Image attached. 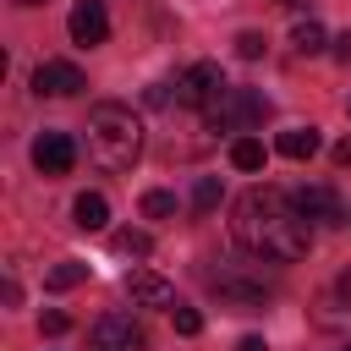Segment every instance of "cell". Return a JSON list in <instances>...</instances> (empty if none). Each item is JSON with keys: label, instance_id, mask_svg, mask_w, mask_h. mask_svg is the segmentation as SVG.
I'll return each instance as SVG.
<instances>
[{"label": "cell", "instance_id": "cell-1", "mask_svg": "<svg viewBox=\"0 0 351 351\" xmlns=\"http://www.w3.org/2000/svg\"><path fill=\"white\" fill-rule=\"evenodd\" d=\"M230 230H236V241H241L258 263H302L307 247H313L307 214H302L296 197L280 192V186H252V192H241L236 208H230Z\"/></svg>", "mask_w": 351, "mask_h": 351}, {"label": "cell", "instance_id": "cell-2", "mask_svg": "<svg viewBox=\"0 0 351 351\" xmlns=\"http://www.w3.org/2000/svg\"><path fill=\"white\" fill-rule=\"evenodd\" d=\"M88 154H93V165L110 170V176L132 170L137 154H143V126H137V115H132L126 104H93V110H88Z\"/></svg>", "mask_w": 351, "mask_h": 351}, {"label": "cell", "instance_id": "cell-3", "mask_svg": "<svg viewBox=\"0 0 351 351\" xmlns=\"http://www.w3.org/2000/svg\"><path fill=\"white\" fill-rule=\"evenodd\" d=\"M203 115H208V126H214V132H252V126H263V121H269V99H263V93H252V88H225Z\"/></svg>", "mask_w": 351, "mask_h": 351}, {"label": "cell", "instance_id": "cell-4", "mask_svg": "<svg viewBox=\"0 0 351 351\" xmlns=\"http://www.w3.org/2000/svg\"><path fill=\"white\" fill-rule=\"evenodd\" d=\"M88 351H148V335L132 313H104L88 329Z\"/></svg>", "mask_w": 351, "mask_h": 351}, {"label": "cell", "instance_id": "cell-5", "mask_svg": "<svg viewBox=\"0 0 351 351\" xmlns=\"http://www.w3.org/2000/svg\"><path fill=\"white\" fill-rule=\"evenodd\" d=\"M230 82H225V71L214 66V60H197V66H186L181 77H176V104H192V110H208L219 93H225Z\"/></svg>", "mask_w": 351, "mask_h": 351}, {"label": "cell", "instance_id": "cell-6", "mask_svg": "<svg viewBox=\"0 0 351 351\" xmlns=\"http://www.w3.org/2000/svg\"><path fill=\"white\" fill-rule=\"evenodd\" d=\"M214 296L230 302V307H263L274 296V285L263 274H241V269H219L214 274Z\"/></svg>", "mask_w": 351, "mask_h": 351}, {"label": "cell", "instance_id": "cell-7", "mask_svg": "<svg viewBox=\"0 0 351 351\" xmlns=\"http://www.w3.org/2000/svg\"><path fill=\"white\" fill-rule=\"evenodd\" d=\"M88 82H82V71L71 66V60H44L38 71H33V93L38 99H71V93H82Z\"/></svg>", "mask_w": 351, "mask_h": 351}, {"label": "cell", "instance_id": "cell-8", "mask_svg": "<svg viewBox=\"0 0 351 351\" xmlns=\"http://www.w3.org/2000/svg\"><path fill=\"white\" fill-rule=\"evenodd\" d=\"M66 27H71V44H82V49L104 44V38H110L104 0H77V5H71V16H66Z\"/></svg>", "mask_w": 351, "mask_h": 351}, {"label": "cell", "instance_id": "cell-9", "mask_svg": "<svg viewBox=\"0 0 351 351\" xmlns=\"http://www.w3.org/2000/svg\"><path fill=\"white\" fill-rule=\"evenodd\" d=\"M33 165H38L44 176H66V170L77 165V143H71V132H38V143H33Z\"/></svg>", "mask_w": 351, "mask_h": 351}, {"label": "cell", "instance_id": "cell-10", "mask_svg": "<svg viewBox=\"0 0 351 351\" xmlns=\"http://www.w3.org/2000/svg\"><path fill=\"white\" fill-rule=\"evenodd\" d=\"M121 285H126V296H132L137 307H165V313H170V307L181 302V296H176V285H170V280H159L154 269H132Z\"/></svg>", "mask_w": 351, "mask_h": 351}, {"label": "cell", "instance_id": "cell-11", "mask_svg": "<svg viewBox=\"0 0 351 351\" xmlns=\"http://www.w3.org/2000/svg\"><path fill=\"white\" fill-rule=\"evenodd\" d=\"M291 197H296V208L307 214V225H340V219H346L335 186H296Z\"/></svg>", "mask_w": 351, "mask_h": 351}, {"label": "cell", "instance_id": "cell-12", "mask_svg": "<svg viewBox=\"0 0 351 351\" xmlns=\"http://www.w3.org/2000/svg\"><path fill=\"white\" fill-rule=\"evenodd\" d=\"M71 225H77V230H104V225H110V203H104V192H82V197L71 203Z\"/></svg>", "mask_w": 351, "mask_h": 351}, {"label": "cell", "instance_id": "cell-13", "mask_svg": "<svg viewBox=\"0 0 351 351\" xmlns=\"http://www.w3.org/2000/svg\"><path fill=\"white\" fill-rule=\"evenodd\" d=\"M274 148H280L285 159H313V154H318V126H285Z\"/></svg>", "mask_w": 351, "mask_h": 351}, {"label": "cell", "instance_id": "cell-14", "mask_svg": "<svg viewBox=\"0 0 351 351\" xmlns=\"http://www.w3.org/2000/svg\"><path fill=\"white\" fill-rule=\"evenodd\" d=\"M263 159H269V154H263L258 137H236V143H230V165H236V170H263Z\"/></svg>", "mask_w": 351, "mask_h": 351}, {"label": "cell", "instance_id": "cell-15", "mask_svg": "<svg viewBox=\"0 0 351 351\" xmlns=\"http://www.w3.org/2000/svg\"><path fill=\"white\" fill-rule=\"evenodd\" d=\"M82 280H88V263H77V258H66V263H55V269L44 274L49 291H71V285H82Z\"/></svg>", "mask_w": 351, "mask_h": 351}, {"label": "cell", "instance_id": "cell-16", "mask_svg": "<svg viewBox=\"0 0 351 351\" xmlns=\"http://www.w3.org/2000/svg\"><path fill=\"white\" fill-rule=\"evenodd\" d=\"M291 44H296L302 55H318V49H324V22H313V16L296 22V27H291Z\"/></svg>", "mask_w": 351, "mask_h": 351}, {"label": "cell", "instance_id": "cell-17", "mask_svg": "<svg viewBox=\"0 0 351 351\" xmlns=\"http://www.w3.org/2000/svg\"><path fill=\"white\" fill-rule=\"evenodd\" d=\"M115 252L121 258H148L154 252V236L148 230H115Z\"/></svg>", "mask_w": 351, "mask_h": 351}, {"label": "cell", "instance_id": "cell-18", "mask_svg": "<svg viewBox=\"0 0 351 351\" xmlns=\"http://www.w3.org/2000/svg\"><path fill=\"white\" fill-rule=\"evenodd\" d=\"M192 208H197V214H214V208H219V181H214V176H203V181L192 186Z\"/></svg>", "mask_w": 351, "mask_h": 351}, {"label": "cell", "instance_id": "cell-19", "mask_svg": "<svg viewBox=\"0 0 351 351\" xmlns=\"http://www.w3.org/2000/svg\"><path fill=\"white\" fill-rule=\"evenodd\" d=\"M143 214L148 219H170L176 214V192H143Z\"/></svg>", "mask_w": 351, "mask_h": 351}, {"label": "cell", "instance_id": "cell-20", "mask_svg": "<svg viewBox=\"0 0 351 351\" xmlns=\"http://www.w3.org/2000/svg\"><path fill=\"white\" fill-rule=\"evenodd\" d=\"M170 318H176V335H197V329H203V313H197V307H186V302H176V307H170Z\"/></svg>", "mask_w": 351, "mask_h": 351}, {"label": "cell", "instance_id": "cell-21", "mask_svg": "<svg viewBox=\"0 0 351 351\" xmlns=\"http://www.w3.org/2000/svg\"><path fill=\"white\" fill-rule=\"evenodd\" d=\"M236 55H241V60H258V55H263V33H241V38H236Z\"/></svg>", "mask_w": 351, "mask_h": 351}, {"label": "cell", "instance_id": "cell-22", "mask_svg": "<svg viewBox=\"0 0 351 351\" xmlns=\"http://www.w3.org/2000/svg\"><path fill=\"white\" fill-rule=\"evenodd\" d=\"M38 329H44V335H66V329H71V318H66V313H44V318H38Z\"/></svg>", "mask_w": 351, "mask_h": 351}, {"label": "cell", "instance_id": "cell-23", "mask_svg": "<svg viewBox=\"0 0 351 351\" xmlns=\"http://www.w3.org/2000/svg\"><path fill=\"white\" fill-rule=\"evenodd\" d=\"M236 351H269V346H263V335H241V340H236Z\"/></svg>", "mask_w": 351, "mask_h": 351}, {"label": "cell", "instance_id": "cell-24", "mask_svg": "<svg viewBox=\"0 0 351 351\" xmlns=\"http://www.w3.org/2000/svg\"><path fill=\"white\" fill-rule=\"evenodd\" d=\"M335 165H351V137H346V143H335Z\"/></svg>", "mask_w": 351, "mask_h": 351}, {"label": "cell", "instance_id": "cell-25", "mask_svg": "<svg viewBox=\"0 0 351 351\" xmlns=\"http://www.w3.org/2000/svg\"><path fill=\"white\" fill-rule=\"evenodd\" d=\"M335 55H340V60H351V33H340V38H335Z\"/></svg>", "mask_w": 351, "mask_h": 351}, {"label": "cell", "instance_id": "cell-26", "mask_svg": "<svg viewBox=\"0 0 351 351\" xmlns=\"http://www.w3.org/2000/svg\"><path fill=\"white\" fill-rule=\"evenodd\" d=\"M335 291H340V296H346V302H351V269H346V274H340V280H335Z\"/></svg>", "mask_w": 351, "mask_h": 351}, {"label": "cell", "instance_id": "cell-27", "mask_svg": "<svg viewBox=\"0 0 351 351\" xmlns=\"http://www.w3.org/2000/svg\"><path fill=\"white\" fill-rule=\"evenodd\" d=\"M16 5H44V0H16Z\"/></svg>", "mask_w": 351, "mask_h": 351}, {"label": "cell", "instance_id": "cell-28", "mask_svg": "<svg viewBox=\"0 0 351 351\" xmlns=\"http://www.w3.org/2000/svg\"><path fill=\"white\" fill-rule=\"evenodd\" d=\"M340 351H351V346H340Z\"/></svg>", "mask_w": 351, "mask_h": 351}, {"label": "cell", "instance_id": "cell-29", "mask_svg": "<svg viewBox=\"0 0 351 351\" xmlns=\"http://www.w3.org/2000/svg\"><path fill=\"white\" fill-rule=\"evenodd\" d=\"M285 5H291V0H285Z\"/></svg>", "mask_w": 351, "mask_h": 351}]
</instances>
